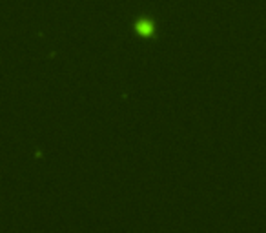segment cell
I'll return each mask as SVG.
<instances>
[{
    "label": "cell",
    "mask_w": 266,
    "mask_h": 233,
    "mask_svg": "<svg viewBox=\"0 0 266 233\" xmlns=\"http://www.w3.org/2000/svg\"><path fill=\"white\" fill-rule=\"evenodd\" d=\"M137 31L144 35H152L153 33V24L150 20H142V22L137 24Z\"/></svg>",
    "instance_id": "cell-1"
}]
</instances>
